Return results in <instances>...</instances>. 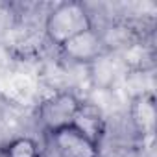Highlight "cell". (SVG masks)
<instances>
[{
  "mask_svg": "<svg viewBox=\"0 0 157 157\" xmlns=\"http://www.w3.org/2000/svg\"><path fill=\"white\" fill-rule=\"evenodd\" d=\"M93 28L91 15L87 8L80 2H63L56 6L46 17V35L56 44L61 46L68 39L76 37L78 33H83Z\"/></svg>",
  "mask_w": 157,
  "mask_h": 157,
  "instance_id": "1",
  "label": "cell"
},
{
  "mask_svg": "<svg viewBox=\"0 0 157 157\" xmlns=\"http://www.w3.org/2000/svg\"><path fill=\"white\" fill-rule=\"evenodd\" d=\"M82 100L74 93L61 91L44 98L37 107V120L41 128L50 135L65 126H70Z\"/></svg>",
  "mask_w": 157,
  "mask_h": 157,
  "instance_id": "2",
  "label": "cell"
},
{
  "mask_svg": "<svg viewBox=\"0 0 157 157\" xmlns=\"http://www.w3.org/2000/svg\"><path fill=\"white\" fill-rule=\"evenodd\" d=\"M59 50L74 63L80 65H93L96 59H100L105 54V39L102 33H98L94 28L78 33L76 37L68 39L65 44L59 46Z\"/></svg>",
  "mask_w": 157,
  "mask_h": 157,
  "instance_id": "3",
  "label": "cell"
},
{
  "mask_svg": "<svg viewBox=\"0 0 157 157\" xmlns=\"http://www.w3.org/2000/svg\"><path fill=\"white\" fill-rule=\"evenodd\" d=\"M50 137L61 157H100V144L72 124L50 133Z\"/></svg>",
  "mask_w": 157,
  "mask_h": 157,
  "instance_id": "4",
  "label": "cell"
},
{
  "mask_svg": "<svg viewBox=\"0 0 157 157\" xmlns=\"http://www.w3.org/2000/svg\"><path fill=\"white\" fill-rule=\"evenodd\" d=\"M72 126H76L82 133H85L91 140L100 144L102 139L105 137L107 120H105L104 111L96 104L82 102L80 107H78V111H76L74 120H72Z\"/></svg>",
  "mask_w": 157,
  "mask_h": 157,
  "instance_id": "5",
  "label": "cell"
},
{
  "mask_svg": "<svg viewBox=\"0 0 157 157\" xmlns=\"http://www.w3.org/2000/svg\"><path fill=\"white\" fill-rule=\"evenodd\" d=\"M129 113H131V122H133L135 129L142 137L153 135V131H155V118H157L153 93H144L140 96L131 98Z\"/></svg>",
  "mask_w": 157,
  "mask_h": 157,
  "instance_id": "6",
  "label": "cell"
},
{
  "mask_svg": "<svg viewBox=\"0 0 157 157\" xmlns=\"http://www.w3.org/2000/svg\"><path fill=\"white\" fill-rule=\"evenodd\" d=\"M6 157H43L39 144L32 137H17L2 146Z\"/></svg>",
  "mask_w": 157,
  "mask_h": 157,
  "instance_id": "7",
  "label": "cell"
},
{
  "mask_svg": "<svg viewBox=\"0 0 157 157\" xmlns=\"http://www.w3.org/2000/svg\"><path fill=\"white\" fill-rule=\"evenodd\" d=\"M0 157H6V153H4V150L0 148Z\"/></svg>",
  "mask_w": 157,
  "mask_h": 157,
  "instance_id": "8",
  "label": "cell"
}]
</instances>
